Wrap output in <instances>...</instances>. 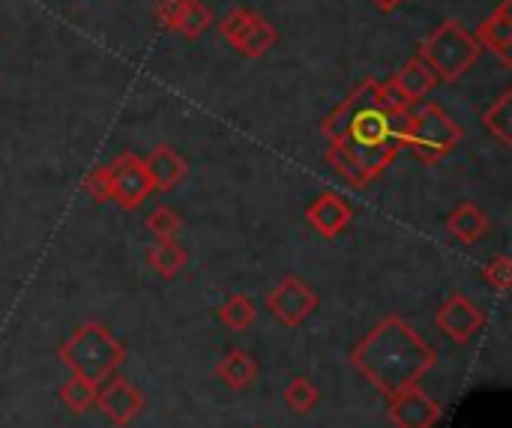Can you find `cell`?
<instances>
[{"label": "cell", "instance_id": "obj_29", "mask_svg": "<svg viewBox=\"0 0 512 428\" xmlns=\"http://www.w3.org/2000/svg\"><path fill=\"white\" fill-rule=\"evenodd\" d=\"M372 3H375L378 9H384V12H393V9H399L405 0H372Z\"/></svg>", "mask_w": 512, "mask_h": 428}, {"label": "cell", "instance_id": "obj_3", "mask_svg": "<svg viewBox=\"0 0 512 428\" xmlns=\"http://www.w3.org/2000/svg\"><path fill=\"white\" fill-rule=\"evenodd\" d=\"M483 48L480 42L456 21V18H444L432 33L423 36L417 57L435 72L438 81H459L477 60H480Z\"/></svg>", "mask_w": 512, "mask_h": 428}, {"label": "cell", "instance_id": "obj_19", "mask_svg": "<svg viewBox=\"0 0 512 428\" xmlns=\"http://www.w3.org/2000/svg\"><path fill=\"white\" fill-rule=\"evenodd\" d=\"M219 321H222L228 330L243 333V330H249V327L258 321V306H255V300L246 297V294H231V297L219 306Z\"/></svg>", "mask_w": 512, "mask_h": 428}, {"label": "cell", "instance_id": "obj_26", "mask_svg": "<svg viewBox=\"0 0 512 428\" xmlns=\"http://www.w3.org/2000/svg\"><path fill=\"white\" fill-rule=\"evenodd\" d=\"M483 279L498 291V294H507L512 282V258L510 255H495L486 267H483Z\"/></svg>", "mask_w": 512, "mask_h": 428}, {"label": "cell", "instance_id": "obj_6", "mask_svg": "<svg viewBox=\"0 0 512 428\" xmlns=\"http://www.w3.org/2000/svg\"><path fill=\"white\" fill-rule=\"evenodd\" d=\"M111 201H117L123 210H138L156 189L147 174V165L135 153H120L111 165Z\"/></svg>", "mask_w": 512, "mask_h": 428}, {"label": "cell", "instance_id": "obj_18", "mask_svg": "<svg viewBox=\"0 0 512 428\" xmlns=\"http://www.w3.org/2000/svg\"><path fill=\"white\" fill-rule=\"evenodd\" d=\"M282 402H285V408H288L291 414L306 417V414H312V411L321 405V390L312 384V378L297 375V378L288 381V387H285V393H282Z\"/></svg>", "mask_w": 512, "mask_h": 428}, {"label": "cell", "instance_id": "obj_11", "mask_svg": "<svg viewBox=\"0 0 512 428\" xmlns=\"http://www.w3.org/2000/svg\"><path fill=\"white\" fill-rule=\"evenodd\" d=\"M228 42L249 60H261L276 42H279V30L255 9L246 12V18L237 24V30L228 36Z\"/></svg>", "mask_w": 512, "mask_h": 428}, {"label": "cell", "instance_id": "obj_30", "mask_svg": "<svg viewBox=\"0 0 512 428\" xmlns=\"http://www.w3.org/2000/svg\"><path fill=\"white\" fill-rule=\"evenodd\" d=\"M258 428H261V426H258Z\"/></svg>", "mask_w": 512, "mask_h": 428}, {"label": "cell", "instance_id": "obj_21", "mask_svg": "<svg viewBox=\"0 0 512 428\" xmlns=\"http://www.w3.org/2000/svg\"><path fill=\"white\" fill-rule=\"evenodd\" d=\"M483 129L495 135L504 147H512V93L504 90L483 114Z\"/></svg>", "mask_w": 512, "mask_h": 428}, {"label": "cell", "instance_id": "obj_20", "mask_svg": "<svg viewBox=\"0 0 512 428\" xmlns=\"http://www.w3.org/2000/svg\"><path fill=\"white\" fill-rule=\"evenodd\" d=\"M147 261H150V267H153L162 279H174V276L186 267L189 255H186V249H183L177 240H159V243L150 249Z\"/></svg>", "mask_w": 512, "mask_h": 428}, {"label": "cell", "instance_id": "obj_23", "mask_svg": "<svg viewBox=\"0 0 512 428\" xmlns=\"http://www.w3.org/2000/svg\"><path fill=\"white\" fill-rule=\"evenodd\" d=\"M327 162H330V168L345 180V183H351L354 189H366L372 180L366 177V171L357 165V159L348 153V147L342 144V141H330V150H327Z\"/></svg>", "mask_w": 512, "mask_h": 428}, {"label": "cell", "instance_id": "obj_12", "mask_svg": "<svg viewBox=\"0 0 512 428\" xmlns=\"http://www.w3.org/2000/svg\"><path fill=\"white\" fill-rule=\"evenodd\" d=\"M351 216H354L351 204H348L342 195H336V192L318 195V198L309 204V210H306V222H309L324 240H336V237L351 225Z\"/></svg>", "mask_w": 512, "mask_h": 428}, {"label": "cell", "instance_id": "obj_15", "mask_svg": "<svg viewBox=\"0 0 512 428\" xmlns=\"http://www.w3.org/2000/svg\"><path fill=\"white\" fill-rule=\"evenodd\" d=\"M390 84L399 90V96H402L408 105H417V102H423V99L432 93V87L438 84V78H435V72H432L420 57H411V60L390 78Z\"/></svg>", "mask_w": 512, "mask_h": 428}, {"label": "cell", "instance_id": "obj_10", "mask_svg": "<svg viewBox=\"0 0 512 428\" xmlns=\"http://www.w3.org/2000/svg\"><path fill=\"white\" fill-rule=\"evenodd\" d=\"M387 420L396 428H435L441 423V405L417 384L390 399Z\"/></svg>", "mask_w": 512, "mask_h": 428}, {"label": "cell", "instance_id": "obj_13", "mask_svg": "<svg viewBox=\"0 0 512 428\" xmlns=\"http://www.w3.org/2000/svg\"><path fill=\"white\" fill-rule=\"evenodd\" d=\"M474 39L480 42V48L498 54L504 66H512V0H501L498 9L477 24Z\"/></svg>", "mask_w": 512, "mask_h": 428}, {"label": "cell", "instance_id": "obj_17", "mask_svg": "<svg viewBox=\"0 0 512 428\" xmlns=\"http://www.w3.org/2000/svg\"><path fill=\"white\" fill-rule=\"evenodd\" d=\"M447 231H450L459 243L474 246V243H480V240L489 234V216H486L474 201H465V204H459V207L447 216Z\"/></svg>", "mask_w": 512, "mask_h": 428}, {"label": "cell", "instance_id": "obj_24", "mask_svg": "<svg viewBox=\"0 0 512 428\" xmlns=\"http://www.w3.org/2000/svg\"><path fill=\"white\" fill-rule=\"evenodd\" d=\"M96 393L99 387L90 384V381H81V378H69L63 387H60V402L69 414H87L93 405H96Z\"/></svg>", "mask_w": 512, "mask_h": 428}, {"label": "cell", "instance_id": "obj_1", "mask_svg": "<svg viewBox=\"0 0 512 428\" xmlns=\"http://www.w3.org/2000/svg\"><path fill=\"white\" fill-rule=\"evenodd\" d=\"M438 363L435 348L399 315L381 318L354 348L351 366L387 399L417 387Z\"/></svg>", "mask_w": 512, "mask_h": 428}, {"label": "cell", "instance_id": "obj_22", "mask_svg": "<svg viewBox=\"0 0 512 428\" xmlns=\"http://www.w3.org/2000/svg\"><path fill=\"white\" fill-rule=\"evenodd\" d=\"M210 24H213V12L204 0H183L177 21H174V30L183 33L186 39H198Z\"/></svg>", "mask_w": 512, "mask_h": 428}, {"label": "cell", "instance_id": "obj_28", "mask_svg": "<svg viewBox=\"0 0 512 428\" xmlns=\"http://www.w3.org/2000/svg\"><path fill=\"white\" fill-rule=\"evenodd\" d=\"M183 0H159L156 3V18L165 30H174V21H177V12H180Z\"/></svg>", "mask_w": 512, "mask_h": 428}, {"label": "cell", "instance_id": "obj_4", "mask_svg": "<svg viewBox=\"0 0 512 428\" xmlns=\"http://www.w3.org/2000/svg\"><path fill=\"white\" fill-rule=\"evenodd\" d=\"M465 138V129L438 105L426 102L417 111H411V126L405 138V150H411L420 162H441L450 156Z\"/></svg>", "mask_w": 512, "mask_h": 428}, {"label": "cell", "instance_id": "obj_16", "mask_svg": "<svg viewBox=\"0 0 512 428\" xmlns=\"http://www.w3.org/2000/svg\"><path fill=\"white\" fill-rule=\"evenodd\" d=\"M216 378H219L228 390L240 393V390H246V387L255 384V378H258V360H255L246 348H231V351H225L222 360L216 363Z\"/></svg>", "mask_w": 512, "mask_h": 428}, {"label": "cell", "instance_id": "obj_2", "mask_svg": "<svg viewBox=\"0 0 512 428\" xmlns=\"http://www.w3.org/2000/svg\"><path fill=\"white\" fill-rule=\"evenodd\" d=\"M57 357L66 363V369L75 378L90 381V384L99 387V384H105L123 366L126 348H123V342L105 324L87 321L60 345Z\"/></svg>", "mask_w": 512, "mask_h": 428}, {"label": "cell", "instance_id": "obj_14", "mask_svg": "<svg viewBox=\"0 0 512 428\" xmlns=\"http://www.w3.org/2000/svg\"><path fill=\"white\" fill-rule=\"evenodd\" d=\"M144 165H147V174H150L156 192H171V189H177V186L186 180V174H189V162H186L171 144L153 147V153L144 159Z\"/></svg>", "mask_w": 512, "mask_h": 428}, {"label": "cell", "instance_id": "obj_27", "mask_svg": "<svg viewBox=\"0 0 512 428\" xmlns=\"http://www.w3.org/2000/svg\"><path fill=\"white\" fill-rule=\"evenodd\" d=\"M84 192L96 201V204H108L111 201V174H108V165L105 168H93L87 171L84 177Z\"/></svg>", "mask_w": 512, "mask_h": 428}, {"label": "cell", "instance_id": "obj_5", "mask_svg": "<svg viewBox=\"0 0 512 428\" xmlns=\"http://www.w3.org/2000/svg\"><path fill=\"white\" fill-rule=\"evenodd\" d=\"M318 303V294L297 276H282L264 297V309L285 327H300Z\"/></svg>", "mask_w": 512, "mask_h": 428}, {"label": "cell", "instance_id": "obj_7", "mask_svg": "<svg viewBox=\"0 0 512 428\" xmlns=\"http://www.w3.org/2000/svg\"><path fill=\"white\" fill-rule=\"evenodd\" d=\"M144 393L129 384L126 378H120L117 372L99 384V393H96V408L102 411V417L117 428L132 426L141 414H144Z\"/></svg>", "mask_w": 512, "mask_h": 428}, {"label": "cell", "instance_id": "obj_25", "mask_svg": "<svg viewBox=\"0 0 512 428\" xmlns=\"http://www.w3.org/2000/svg\"><path fill=\"white\" fill-rule=\"evenodd\" d=\"M144 228H147L156 240H174L177 231H180V216H177L171 207H156V210L144 219Z\"/></svg>", "mask_w": 512, "mask_h": 428}, {"label": "cell", "instance_id": "obj_9", "mask_svg": "<svg viewBox=\"0 0 512 428\" xmlns=\"http://www.w3.org/2000/svg\"><path fill=\"white\" fill-rule=\"evenodd\" d=\"M369 108H384V102H381V81L378 78H363L324 120H321V132L330 138V141H339L345 132H348V126H351V120L357 117V114H363V111H369Z\"/></svg>", "mask_w": 512, "mask_h": 428}, {"label": "cell", "instance_id": "obj_8", "mask_svg": "<svg viewBox=\"0 0 512 428\" xmlns=\"http://www.w3.org/2000/svg\"><path fill=\"white\" fill-rule=\"evenodd\" d=\"M435 327L456 345L471 342L486 327V312L468 294H450L435 312Z\"/></svg>", "mask_w": 512, "mask_h": 428}]
</instances>
